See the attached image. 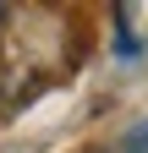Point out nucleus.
I'll return each mask as SVG.
<instances>
[{"mask_svg":"<svg viewBox=\"0 0 148 153\" xmlns=\"http://www.w3.org/2000/svg\"><path fill=\"white\" fill-rule=\"evenodd\" d=\"M121 153H148V120H143L137 131H126V142H121Z\"/></svg>","mask_w":148,"mask_h":153,"instance_id":"f257e3e1","label":"nucleus"},{"mask_svg":"<svg viewBox=\"0 0 148 153\" xmlns=\"http://www.w3.org/2000/svg\"><path fill=\"white\" fill-rule=\"evenodd\" d=\"M6 22H11V6H0V27H6Z\"/></svg>","mask_w":148,"mask_h":153,"instance_id":"f03ea898","label":"nucleus"}]
</instances>
